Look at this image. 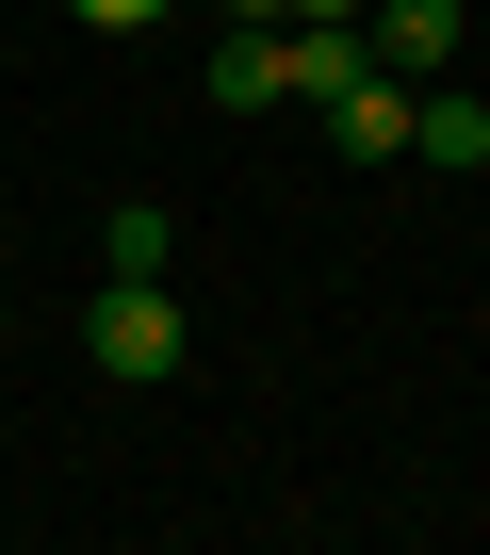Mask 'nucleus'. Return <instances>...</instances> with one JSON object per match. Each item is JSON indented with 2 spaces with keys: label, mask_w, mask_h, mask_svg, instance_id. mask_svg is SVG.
I'll return each instance as SVG.
<instances>
[{
  "label": "nucleus",
  "mask_w": 490,
  "mask_h": 555,
  "mask_svg": "<svg viewBox=\"0 0 490 555\" xmlns=\"http://www.w3.org/2000/svg\"><path fill=\"white\" fill-rule=\"evenodd\" d=\"M82 360H99V376H180V295H164V278H99Z\"/></svg>",
  "instance_id": "f257e3e1"
},
{
  "label": "nucleus",
  "mask_w": 490,
  "mask_h": 555,
  "mask_svg": "<svg viewBox=\"0 0 490 555\" xmlns=\"http://www.w3.org/2000/svg\"><path fill=\"white\" fill-rule=\"evenodd\" d=\"M212 99H229V115H279V99H295V17H229V34H212Z\"/></svg>",
  "instance_id": "f03ea898"
},
{
  "label": "nucleus",
  "mask_w": 490,
  "mask_h": 555,
  "mask_svg": "<svg viewBox=\"0 0 490 555\" xmlns=\"http://www.w3.org/2000/svg\"><path fill=\"white\" fill-rule=\"evenodd\" d=\"M360 50H376L392 82H441V66H457V0H360Z\"/></svg>",
  "instance_id": "7ed1b4c3"
},
{
  "label": "nucleus",
  "mask_w": 490,
  "mask_h": 555,
  "mask_svg": "<svg viewBox=\"0 0 490 555\" xmlns=\"http://www.w3.org/2000/svg\"><path fill=\"white\" fill-rule=\"evenodd\" d=\"M409 147H425L441 180H474V164H490V99H474L457 66H441V82H409Z\"/></svg>",
  "instance_id": "20e7f679"
},
{
  "label": "nucleus",
  "mask_w": 490,
  "mask_h": 555,
  "mask_svg": "<svg viewBox=\"0 0 490 555\" xmlns=\"http://www.w3.org/2000/svg\"><path fill=\"white\" fill-rule=\"evenodd\" d=\"M327 147H344V164H409V82H392V66H360V82L327 99Z\"/></svg>",
  "instance_id": "39448f33"
},
{
  "label": "nucleus",
  "mask_w": 490,
  "mask_h": 555,
  "mask_svg": "<svg viewBox=\"0 0 490 555\" xmlns=\"http://www.w3.org/2000/svg\"><path fill=\"white\" fill-rule=\"evenodd\" d=\"M164 245H180V229H164L147 196H115V212H99V278H164Z\"/></svg>",
  "instance_id": "423d86ee"
},
{
  "label": "nucleus",
  "mask_w": 490,
  "mask_h": 555,
  "mask_svg": "<svg viewBox=\"0 0 490 555\" xmlns=\"http://www.w3.org/2000/svg\"><path fill=\"white\" fill-rule=\"evenodd\" d=\"M82 34H164V0H66Z\"/></svg>",
  "instance_id": "0eeeda50"
},
{
  "label": "nucleus",
  "mask_w": 490,
  "mask_h": 555,
  "mask_svg": "<svg viewBox=\"0 0 490 555\" xmlns=\"http://www.w3.org/2000/svg\"><path fill=\"white\" fill-rule=\"evenodd\" d=\"M212 17H295V0H212Z\"/></svg>",
  "instance_id": "6e6552de"
}]
</instances>
